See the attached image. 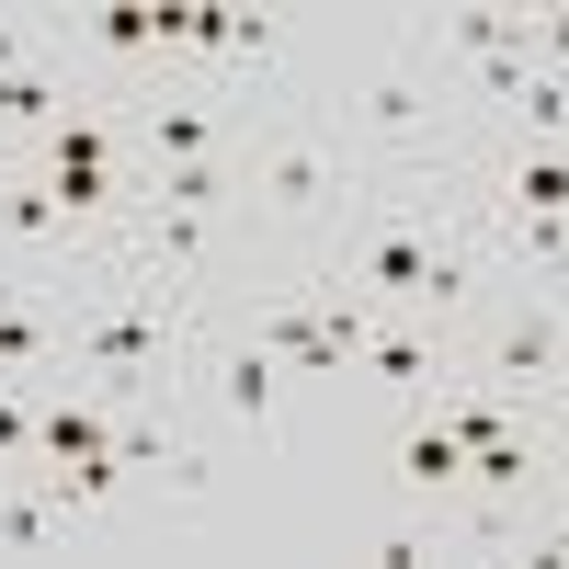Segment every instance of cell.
<instances>
[{
  "label": "cell",
  "instance_id": "1",
  "mask_svg": "<svg viewBox=\"0 0 569 569\" xmlns=\"http://www.w3.org/2000/svg\"><path fill=\"white\" fill-rule=\"evenodd\" d=\"M353 182L365 160L342 149V126H240V194H262V217H330V206H353Z\"/></svg>",
  "mask_w": 569,
  "mask_h": 569
},
{
  "label": "cell",
  "instance_id": "2",
  "mask_svg": "<svg viewBox=\"0 0 569 569\" xmlns=\"http://www.w3.org/2000/svg\"><path fill=\"white\" fill-rule=\"evenodd\" d=\"M353 376H376L388 399H433L445 376H456V330H433V319H376L365 330V353H353Z\"/></svg>",
  "mask_w": 569,
  "mask_h": 569
},
{
  "label": "cell",
  "instance_id": "3",
  "mask_svg": "<svg viewBox=\"0 0 569 569\" xmlns=\"http://www.w3.org/2000/svg\"><path fill=\"white\" fill-rule=\"evenodd\" d=\"M0 240L12 251H58V262H103V240H80L46 194V171H0Z\"/></svg>",
  "mask_w": 569,
  "mask_h": 569
},
{
  "label": "cell",
  "instance_id": "4",
  "mask_svg": "<svg viewBox=\"0 0 569 569\" xmlns=\"http://www.w3.org/2000/svg\"><path fill=\"white\" fill-rule=\"evenodd\" d=\"M399 490L410 501H456L467 490V445H456V421L433 399H410V433H399Z\"/></svg>",
  "mask_w": 569,
  "mask_h": 569
},
{
  "label": "cell",
  "instance_id": "5",
  "mask_svg": "<svg viewBox=\"0 0 569 569\" xmlns=\"http://www.w3.org/2000/svg\"><path fill=\"white\" fill-rule=\"evenodd\" d=\"M114 445V399L103 388H58L34 410V467H69V456H103Z\"/></svg>",
  "mask_w": 569,
  "mask_h": 569
},
{
  "label": "cell",
  "instance_id": "6",
  "mask_svg": "<svg viewBox=\"0 0 569 569\" xmlns=\"http://www.w3.org/2000/svg\"><path fill=\"white\" fill-rule=\"evenodd\" d=\"M206 399H217L228 421H273V410H284V365H273L262 342H228V353L206 365Z\"/></svg>",
  "mask_w": 569,
  "mask_h": 569
},
{
  "label": "cell",
  "instance_id": "7",
  "mask_svg": "<svg viewBox=\"0 0 569 569\" xmlns=\"http://www.w3.org/2000/svg\"><path fill=\"white\" fill-rule=\"evenodd\" d=\"M251 342L284 365V388H342V353L319 342V319H308V297L297 308H273V319H251Z\"/></svg>",
  "mask_w": 569,
  "mask_h": 569
},
{
  "label": "cell",
  "instance_id": "8",
  "mask_svg": "<svg viewBox=\"0 0 569 569\" xmlns=\"http://www.w3.org/2000/svg\"><path fill=\"white\" fill-rule=\"evenodd\" d=\"M34 149H46V171H126V126L91 114V103H69L58 126L34 137Z\"/></svg>",
  "mask_w": 569,
  "mask_h": 569
},
{
  "label": "cell",
  "instance_id": "9",
  "mask_svg": "<svg viewBox=\"0 0 569 569\" xmlns=\"http://www.w3.org/2000/svg\"><path fill=\"white\" fill-rule=\"evenodd\" d=\"M0 547H12V558L69 547V512H58V490H46V467H34V490H0Z\"/></svg>",
  "mask_w": 569,
  "mask_h": 569
},
{
  "label": "cell",
  "instance_id": "10",
  "mask_svg": "<svg viewBox=\"0 0 569 569\" xmlns=\"http://www.w3.org/2000/svg\"><path fill=\"white\" fill-rule=\"evenodd\" d=\"M34 365H58V330L23 308V273H0V376H34Z\"/></svg>",
  "mask_w": 569,
  "mask_h": 569
},
{
  "label": "cell",
  "instance_id": "11",
  "mask_svg": "<svg viewBox=\"0 0 569 569\" xmlns=\"http://www.w3.org/2000/svg\"><path fill=\"white\" fill-rule=\"evenodd\" d=\"M0 467H34V399L0 376Z\"/></svg>",
  "mask_w": 569,
  "mask_h": 569
},
{
  "label": "cell",
  "instance_id": "12",
  "mask_svg": "<svg viewBox=\"0 0 569 569\" xmlns=\"http://www.w3.org/2000/svg\"><path fill=\"white\" fill-rule=\"evenodd\" d=\"M12 69H46V34H34V23H12V12H0V80H12Z\"/></svg>",
  "mask_w": 569,
  "mask_h": 569
},
{
  "label": "cell",
  "instance_id": "13",
  "mask_svg": "<svg viewBox=\"0 0 569 569\" xmlns=\"http://www.w3.org/2000/svg\"><path fill=\"white\" fill-rule=\"evenodd\" d=\"M421 558H433V536H421V525H388V536H376V569H421Z\"/></svg>",
  "mask_w": 569,
  "mask_h": 569
}]
</instances>
